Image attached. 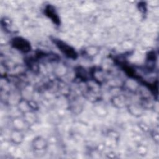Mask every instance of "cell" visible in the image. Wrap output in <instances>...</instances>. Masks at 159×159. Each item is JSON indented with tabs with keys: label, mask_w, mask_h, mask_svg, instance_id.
<instances>
[{
	"label": "cell",
	"mask_w": 159,
	"mask_h": 159,
	"mask_svg": "<svg viewBox=\"0 0 159 159\" xmlns=\"http://www.w3.org/2000/svg\"><path fill=\"white\" fill-rule=\"evenodd\" d=\"M56 43H57V45L58 46V47L59 48V49H60V50L64 54H65V55H66L68 57L71 58H76V53L74 50V49L72 48L71 47H70L65 43H64L61 41H60V40L57 42Z\"/></svg>",
	"instance_id": "6da1fadb"
},
{
	"label": "cell",
	"mask_w": 159,
	"mask_h": 159,
	"mask_svg": "<svg viewBox=\"0 0 159 159\" xmlns=\"http://www.w3.org/2000/svg\"><path fill=\"white\" fill-rule=\"evenodd\" d=\"M12 44L14 46V47L24 52H28L30 48V45L29 42L22 38L19 37L14 39Z\"/></svg>",
	"instance_id": "7a4b0ae2"
},
{
	"label": "cell",
	"mask_w": 159,
	"mask_h": 159,
	"mask_svg": "<svg viewBox=\"0 0 159 159\" xmlns=\"http://www.w3.org/2000/svg\"><path fill=\"white\" fill-rule=\"evenodd\" d=\"M54 10L55 9L53 7L48 6L46 9V11H47L46 12L47 16H48V17H50L52 19V20L54 21L55 23L58 24V17Z\"/></svg>",
	"instance_id": "3957f363"
}]
</instances>
